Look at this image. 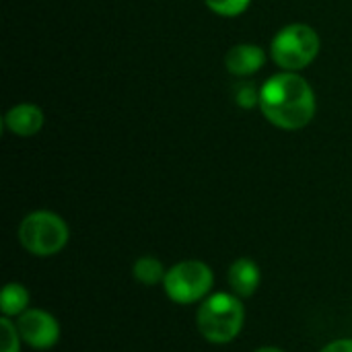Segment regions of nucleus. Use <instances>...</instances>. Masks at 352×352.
I'll use <instances>...</instances> for the list:
<instances>
[{"label":"nucleus","instance_id":"obj_1","mask_svg":"<svg viewBox=\"0 0 352 352\" xmlns=\"http://www.w3.org/2000/svg\"><path fill=\"white\" fill-rule=\"evenodd\" d=\"M316 93L299 72H278L260 87V109L280 130H301L316 116Z\"/></svg>","mask_w":352,"mask_h":352},{"label":"nucleus","instance_id":"obj_2","mask_svg":"<svg viewBox=\"0 0 352 352\" xmlns=\"http://www.w3.org/2000/svg\"><path fill=\"white\" fill-rule=\"evenodd\" d=\"M243 318L245 309L235 295L217 293L200 305L196 314V326L204 340L212 344H227L241 332Z\"/></svg>","mask_w":352,"mask_h":352},{"label":"nucleus","instance_id":"obj_3","mask_svg":"<svg viewBox=\"0 0 352 352\" xmlns=\"http://www.w3.org/2000/svg\"><path fill=\"white\" fill-rule=\"evenodd\" d=\"M320 47L322 41L314 27L305 23H291L272 37L270 56L280 70L299 72L318 58Z\"/></svg>","mask_w":352,"mask_h":352},{"label":"nucleus","instance_id":"obj_4","mask_svg":"<svg viewBox=\"0 0 352 352\" xmlns=\"http://www.w3.org/2000/svg\"><path fill=\"white\" fill-rule=\"evenodd\" d=\"M70 231L62 217L50 210H35L27 214L19 225L21 245L39 258L54 256L62 252L68 243Z\"/></svg>","mask_w":352,"mask_h":352},{"label":"nucleus","instance_id":"obj_5","mask_svg":"<svg viewBox=\"0 0 352 352\" xmlns=\"http://www.w3.org/2000/svg\"><path fill=\"white\" fill-rule=\"evenodd\" d=\"M212 270L198 260H186L167 270L163 287L171 301L190 305L200 301L212 289Z\"/></svg>","mask_w":352,"mask_h":352},{"label":"nucleus","instance_id":"obj_6","mask_svg":"<svg viewBox=\"0 0 352 352\" xmlns=\"http://www.w3.org/2000/svg\"><path fill=\"white\" fill-rule=\"evenodd\" d=\"M16 330L21 334V340L37 351L52 349L60 338V326L56 318L43 309H27L25 314H21Z\"/></svg>","mask_w":352,"mask_h":352},{"label":"nucleus","instance_id":"obj_7","mask_svg":"<svg viewBox=\"0 0 352 352\" xmlns=\"http://www.w3.org/2000/svg\"><path fill=\"white\" fill-rule=\"evenodd\" d=\"M45 122L43 111L33 103H16L4 113V126L10 134L29 138L41 132Z\"/></svg>","mask_w":352,"mask_h":352},{"label":"nucleus","instance_id":"obj_8","mask_svg":"<svg viewBox=\"0 0 352 352\" xmlns=\"http://www.w3.org/2000/svg\"><path fill=\"white\" fill-rule=\"evenodd\" d=\"M266 62V54L256 43H237L225 56V66L233 76H252Z\"/></svg>","mask_w":352,"mask_h":352},{"label":"nucleus","instance_id":"obj_9","mask_svg":"<svg viewBox=\"0 0 352 352\" xmlns=\"http://www.w3.org/2000/svg\"><path fill=\"white\" fill-rule=\"evenodd\" d=\"M229 285L235 295L252 297L260 287V268L250 258H239L229 268Z\"/></svg>","mask_w":352,"mask_h":352},{"label":"nucleus","instance_id":"obj_10","mask_svg":"<svg viewBox=\"0 0 352 352\" xmlns=\"http://www.w3.org/2000/svg\"><path fill=\"white\" fill-rule=\"evenodd\" d=\"M29 307V291L19 285V283H10L2 289V297H0V311L4 318H12V316H21L25 314Z\"/></svg>","mask_w":352,"mask_h":352},{"label":"nucleus","instance_id":"obj_11","mask_svg":"<svg viewBox=\"0 0 352 352\" xmlns=\"http://www.w3.org/2000/svg\"><path fill=\"white\" fill-rule=\"evenodd\" d=\"M132 272H134V278H136L138 283L146 285V287H153V285L163 283V280H165V274H167L165 268H163V264H161L157 258H153V256H142V258H138V260L134 262Z\"/></svg>","mask_w":352,"mask_h":352},{"label":"nucleus","instance_id":"obj_12","mask_svg":"<svg viewBox=\"0 0 352 352\" xmlns=\"http://www.w3.org/2000/svg\"><path fill=\"white\" fill-rule=\"evenodd\" d=\"M252 0H204V4L221 16H239L248 10Z\"/></svg>","mask_w":352,"mask_h":352},{"label":"nucleus","instance_id":"obj_13","mask_svg":"<svg viewBox=\"0 0 352 352\" xmlns=\"http://www.w3.org/2000/svg\"><path fill=\"white\" fill-rule=\"evenodd\" d=\"M235 95V103L243 109H252L256 105H260V89L254 82H239L233 89Z\"/></svg>","mask_w":352,"mask_h":352},{"label":"nucleus","instance_id":"obj_14","mask_svg":"<svg viewBox=\"0 0 352 352\" xmlns=\"http://www.w3.org/2000/svg\"><path fill=\"white\" fill-rule=\"evenodd\" d=\"M0 330H2V352H19L21 334L16 330V324H12L8 318H2Z\"/></svg>","mask_w":352,"mask_h":352},{"label":"nucleus","instance_id":"obj_15","mask_svg":"<svg viewBox=\"0 0 352 352\" xmlns=\"http://www.w3.org/2000/svg\"><path fill=\"white\" fill-rule=\"evenodd\" d=\"M320 352H352V340H346V338L334 340L328 346H324Z\"/></svg>","mask_w":352,"mask_h":352},{"label":"nucleus","instance_id":"obj_16","mask_svg":"<svg viewBox=\"0 0 352 352\" xmlns=\"http://www.w3.org/2000/svg\"><path fill=\"white\" fill-rule=\"evenodd\" d=\"M256 352H283V351H278V349H272V346H266V349H260V351H256Z\"/></svg>","mask_w":352,"mask_h":352}]
</instances>
